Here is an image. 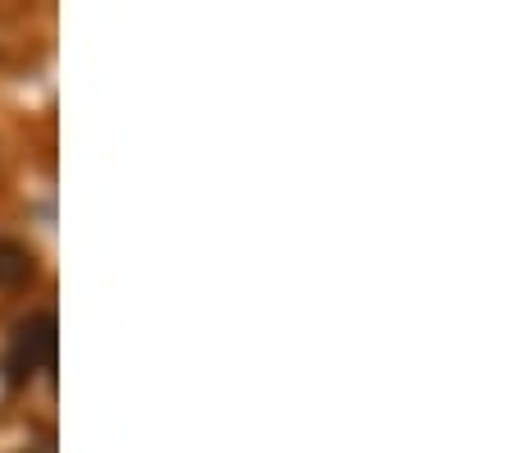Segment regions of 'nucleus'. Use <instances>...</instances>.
Here are the masks:
<instances>
[{
    "mask_svg": "<svg viewBox=\"0 0 512 453\" xmlns=\"http://www.w3.org/2000/svg\"><path fill=\"white\" fill-rule=\"evenodd\" d=\"M32 275H37V257L14 238H0V289H23Z\"/></svg>",
    "mask_w": 512,
    "mask_h": 453,
    "instance_id": "nucleus-2",
    "label": "nucleus"
},
{
    "mask_svg": "<svg viewBox=\"0 0 512 453\" xmlns=\"http://www.w3.org/2000/svg\"><path fill=\"white\" fill-rule=\"evenodd\" d=\"M37 453H51V449H37Z\"/></svg>",
    "mask_w": 512,
    "mask_h": 453,
    "instance_id": "nucleus-3",
    "label": "nucleus"
},
{
    "mask_svg": "<svg viewBox=\"0 0 512 453\" xmlns=\"http://www.w3.org/2000/svg\"><path fill=\"white\" fill-rule=\"evenodd\" d=\"M55 367V316L37 312L14 330L10 344V385H28L37 371Z\"/></svg>",
    "mask_w": 512,
    "mask_h": 453,
    "instance_id": "nucleus-1",
    "label": "nucleus"
}]
</instances>
